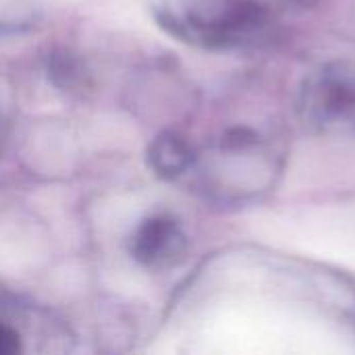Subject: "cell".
<instances>
[{"instance_id": "obj_1", "label": "cell", "mask_w": 355, "mask_h": 355, "mask_svg": "<svg viewBox=\"0 0 355 355\" xmlns=\"http://www.w3.org/2000/svg\"><path fill=\"white\" fill-rule=\"evenodd\" d=\"M304 110L322 131L355 133V64L337 62L316 73L304 92Z\"/></svg>"}, {"instance_id": "obj_2", "label": "cell", "mask_w": 355, "mask_h": 355, "mask_svg": "<svg viewBox=\"0 0 355 355\" xmlns=\"http://www.w3.org/2000/svg\"><path fill=\"white\" fill-rule=\"evenodd\" d=\"M187 250L185 233L171 214H152L139 223L129 241V254L146 268H168L177 264Z\"/></svg>"}, {"instance_id": "obj_3", "label": "cell", "mask_w": 355, "mask_h": 355, "mask_svg": "<svg viewBox=\"0 0 355 355\" xmlns=\"http://www.w3.org/2000/svg\"><path fill=\"white\" fill-rule=\"evenodd\" d=\"M193 162V150L185 139L173 133H164L148 148V164L162 179L181 177Z\"/></svg>"}, {"instance_id": "obj_4", "label": "cell", "mask_w": 355, "mask_h": 355, "mask_svg": "<svg viewBox=\"0 0 355 355\" xmlns=\"http://www.w3.org/2000/svg\"><path fill=\"white\" fill-rule=\"evenodd\" d=\"M21 352V335L15 327L0 320V355H10Z\"/></svg>"}]
</instances>
